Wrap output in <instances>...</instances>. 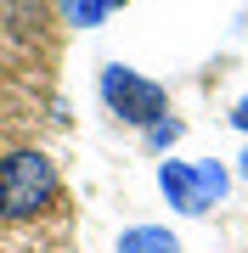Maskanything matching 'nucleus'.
I'll return each mask as SVG.
<instances>
[{
  "label": "nucleus",
  "mask_w": 248,
  "mask_h": 253,
  "mask_svg": "<svg viewBox=\"0 0 248 253\" xmlns=\"http://www.w3.org/2000/svg\"><path fill=\"white\" fill-rule=\"evenodd\" d=\"M51 203H56V169L46 152L23 146L0 158V219H34Z\"/></svg>",
  "instance_id": "1"
},
{
  "label": "nucleus",
  "mask_w": 248,
  "mask_h": 253,
  "mask_svg": "<svg viewBox=\"0 0 248 253\" xmlns=\"http://www.w3.org/2000/svg\"><path fill=\"white\" fill-rule=\"evenodd\" d=\"M101 101H107L113 118H124V124H136V129H152L158 118H169L164 84H152L147 73H136V68H124V62H107V68H101Z\"/></svg>",
  "instance_id": "2"
},
{
  "label": "nucleus",
  "mask_w": 248,
  "mask_h": 253,
  "mask_svg": "<svg viewBox=\"0 0 248 253\" xmlns=\"http://www.w3.org/2000/svg\"><path fill=\"white\" fill-rule=\"evenodd\" d=\"M158 191L169 197V208H181V214H209V191L198 180V163H158Z\"/></svg>",
  "instance_id": "3"
},
{
  "label": "nucleus",
  "mask_w": 248,
  "mask_h": 253,
  "mask_svg": "<svg viewBox=\"0 0 248 253\" xmlns=\"http://www.w3.org/2000/svg\"><path fill=\"white\" fill-rule=\"evenodd\" d=\"M119 253H181V242H175V231H164V225H130L119 236Z\"/></svg>",
  "instance_id": "4"
},
{
  "label": "nucleus",
  "mask_w": 248,
  "mask_h": 253,
  "mask_svg": "<svg viewBox=\"0 0 248 253\" xmlns=\"http://www.w3.org/2000/svg\"><path fill=\"white\" fill-rule=\"evenodd\" d=\"M62 11H68V23H79V28H96V23L113 11V0H62Z\"/></svg>",
  "instance_id": "5"
},
{
  "label": "nucleus",
  "mask_w": 248,
  "mask_h": 253,
  "mask_svg": "<svg viewBox=\"0 0 248 253\" xmlns=\"http://www.w3.org/2000/svg\"><path fill=\"white\" fill-rule=\"evenodd\" d=\"M198 180H203V191H209V203H220L226 191H231V174H226L214 158H198Z\"/></svg>",
  "instance_id": "6"
},
{
  "label": "nucleus",
  "mask_w": 248,
  "mask_h": 253,
  "mask_svg": "<svg viewBox=\"0 0 248 253\" xmlns=\"http://www.w3.org/2000/svg\"><path fill=\"white\" fill-rule=\"evenodd\" d=\"M181 118H158V124L147 129V146H152V152H164V146H175V141H181Z\"/></svg>",
  "instance_id": "7"
},
{
  "label": "nucleus",
  "mask_w": 248,
  "mask_h": 253,
  "mask_svg": "<svg viewBox=\"0 0 248 253\" xmlns=\"http://www.w3.org/2000/svg\"><path fill=\"white\" fill-rule=\"evenodd\" d=\"M231 124H237V129H243V135H248V96L237 101V107H231Z\"/></svg>",
  "instance_id": "8"
},
{
  "label": "nucleus",
  "mask_w": 248,
  "mask_h": 253,
  "mask_svg": "<svg viewBox=\"0 0 248 253\" xmlns=\"http://www.w3.org/2000/svg\"><path fill=\"white\" fill-rule=\"evenodd\" d=\"M237 174H243V180H248V146H243V158H237Z\"/></svg>",
  "instance_id": "9"
},
{
  "label": "nucleus",
  "mask_w": 248,
  "mask_h": 253,
  "mask_svg": "<svg viewBox=\"0 0 248 253\" xmlns=\"http://www.w3.org/2000/svg\"><path fill=\"white\" fill-rule=\"evenodd\" d=\"M113 6H124V0H113Z\"/></svg>",
  "instance_id": "10"
}]
</instances>
